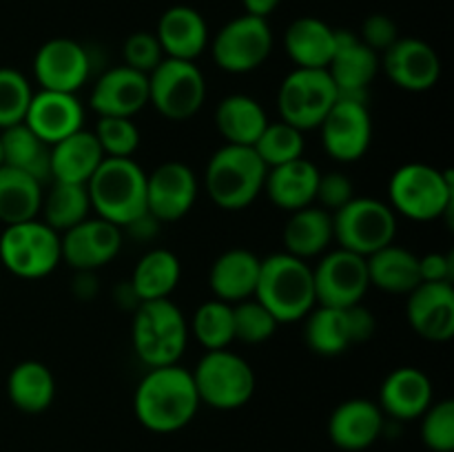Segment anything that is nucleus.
<instances>
[{"label":"nucleus","instance_id":"obj_29","mask_svg":"<svg viewBox=\"0 0 454 452\" xmlns=\"http://www.w3.org/2000/svg\"><path fill=\"white\" fill-rule=\"evenodd\" d=\"M284 49L300 69H328L335 53V29L319 18H297L284 34Z\"/></svg>","mask_w":454,"mask_h":452},{"label":"nucleus","instance_id":"obj_36","mask_svg":"<svg viewBox=\"0 0 454 452\" xmlns=\"http://www.w3.org/2000/svg\"><path fill=\"white\" fill-rule=\"evenodd\" d=\"M3 164L18 168L38 182L51 180V146L40 140L25 122L0 131Z\"/></svg>","mask_w":454,"mask_h":452},{"label":"nucleus","instance_id":"obj_20","mask_svg":"<svg viewBox=\"0 0 454 452\" xmlns=\"http://www.w3.org/2000/svg\"><path fill=\"white\" fill-rule=\"evenodd\" d=\"M122 248V229L111 222L96 217L75 224L60 235L62 261L80 273L106 266Z\"/></svg>","mask_w":454,"mask_h":452},{"label":"nucleus","instance_id":"obj_21","mask_svg":"<svg viewBox=\"0 0 454 452\" xmlns=\"http://www.w3.org/2000/svg\"><path fill=\"white\" fill-rule=\"evenodd\" d=\"M408 323L428 341H450L454 337V288L448 282H421L408 292Z\"/></svg>","mask_w":454,"mask_h":452},{"label":"nucleus","instance_id":"obj_11","mask_svg":"<svg viewBox=\"0 0 454 452\" xmlns=\"http://www.w3.org/2000/svg\"><path fill=\"white\" fill-rule=\"evenodd\" d=\"M335 82L328 69H295L282 80L278 91L279 120L300 131L317 129L337 102Z\"/></svg>","mask_w":454,"mask_h":452},{"label":"nucleus","instance_id":"obj_8","mask_svg":"<svg viewBox=\"0 0 454 452\" xmlns=\"http://www.w3.org/2000/svg\"><path fill=\"white\" fill-rule=\"evenodd\" d=\"M397 238V213L388 202L375 198H353L333 213V239L340 248L368 257Z\"/></svg>","mask_w":454,"mask_h":452},{"label":"nucleus","instance_id":"obj_28","mask_svg":"<svg viewBox=\"0 0 454 452\" xmlns=\"http://www.w3.org/2000/svg\"><path fill=\"white\" fill-rule=\"evenodd\" d=\"M262 260L247 248H229L211 266L208 286L215 300L238 304L255 295Z\"/></svg>","mask_w":454,"mask_h":452},{"label":"nucleus","instance_id":"obj_30","mask_svg":"<svg viewBox=\"0 0 454 452\" xmlns=\"http://www.w3.org/2000/svg\"><path fill=\"white\" fill-rule=\"evenodd\" d=\"M102 160H105V153L93 131L80 129L51 146V180L87 184Z\"/></svg>","mask_w":454,"mask_h":452},{"label":"nucleus","instance_id":"obj_49","mask_svg":"<svg viewBox=\"0 0 454 452\" xmlns=\"http://www.w3.org/2000/svg\"><path fill=\"white\" fill-rule=\"evenodd\" d=\"M279 3H282V0H242L248 16H257V18H269L270 13L279 7Z\"/></svg>","mask_w":454,"mask_h":452},{"label":"nucleus","instance_id":"obj_35","mask_svg":"<svg viewBox=\"0 0 454 452\" xmlns=\"http://www.w3.org/2000/svg\"><path fill=\"white\" fill-rule=\"evenodd\" d=\"M182 277V264L176 253L153 248L140 257L131 275V291L140 301L168 300Z\"/></svg>","mask_w":454,"mask_h":452},{"label":"nucleus","instance_id":"obj_50","mask_svg":"<svg viewBox=\"0 0 454 452\" xmlns=\"http://www.w3.org/2000/svg\"><path fill=\"white\" fill-rule=\"evenodd\" d=\"M0 167H3V140H0Z\"/></svg>","mask_w":454,"mask_h":452},{"label":"nucleus","instance_id":"obj_38","mask_svg":"<svg viewBox=\"0 0 454 452\" xmlns=\"http://www.w3.org/2000/svg\"><path fill=\"white\" fill-rule=\"evenodd\" d=\"M44 224L51 226L56 233L74 229L84 222L91 211L87 184H71V182H53L47 195H43Z\"/></svg>","mask_w":454,"mask_h":452},{"label":"nucleus","instance_id":"obj_4","mask_svg":"<svg viewBox=\"0 0 454 452\" xmlns=\"http://www.w3.org/2000/svg\"><path fill=\"white\" fill-rule=\"evenodd\" d=\"M388 198L390 208L397 215L415 222L442 220L452 211V171H442L424 162L403 164L390 177Z\"/></svg>","mask_w":454,"mask_h":452},{"label":"nucleus","instance_id":"obj_40","mask_svg":"<svg viewBox=\"0 0 454 452\" xmlns=\"http://www.w3.org/2000/svg\"><path fill=\"white\" fill-rule=\"evenodd\" d=\"M304 131L291 127L284 120L269 122L257 142L253 144V151L260 155L266 168L279 167V164L293 162V160L304 158Z\"/></svg>","mask_w":454,"mask_h":452},{"label":"nucleus","instance_id":"obj_46","mask_svg":"<svg viewBox=\"0 0 454 452\" xmlns=\"http://www.w3.org/2000/svg\"><path fill=\"white\" fill-rule=\"evenodd\" d=\"M353 198H355V186L348 175H344V173L340 171L319 173L315 202H317L324 211H328L333 215V213L340 211L341 207H346Z\"/></svg>","mask_w":454,"mask_h":452},{"label":"nucleus","instance_id":"obj_42","mask_svg":"<svg viewBox=\"0 0 454 452\" xmlns=\"http://www.w3.org/2000/svg\"><path fill=\"white\" fill-rule=\"evenodd\" d=\"M93 136L105 158H133L140 146V129L131 118L100 115Z\"/></svg>","mask_w":454,"mask_h":452},{"label":"nucleus","instance_id":"obj_1","mask_svg":"<svg viewBox=\"0 0 454 452\" xmlns=\"http://www.w3.org/2000/svg\"><path fill=\"white\" fill-rule=\"evenodd\" d=\"M200 397L191 370L177 366L151 368L133 394L137 421L155 434H171L186 428L198 415Z\"/></svg>","mask_w":454,"mask_h":452},{"label":"nucleus","instance_id":"obj_24","mask_svg":"<svg viewBox=\"0 0 454 452\" xmlns=\"http://www.w3.org/2000/svg\"><path fill=\"white\" fill-rule=\"evenodd\" d=\"M384 433V412L371 399H346L328 419V437L340 450L362 452Z\"/></svg>","mask_w":454,"mask_h":452},{"label":"nucleus","instance_id":"obj_6","mask_svg":"<svg viewBox=\"0 0 454 452\" xmlns=\"http://www.w3.org/2000/svg\"><path fill=\"white\" fill-rule=\"evenodd\" d=\"M133 348L149 368L173 366L180 362L189 341L184 313L168 300L140 301L133 315Z\"/></svg>","mask_w":454,"mask_h":452},{"label":"nucleus","instance_id":"obj_5","mask_svg":"<svg viewBox=\"0 0 454 452\" xmlns=\"http://www.w3.org/2000/svg\"><path fill=\"white\" fill-rule=\"evenodd\" d=\"M266 164L253 146L224 144L207 164V193L222 211H244L264 191Z\"/></svg>","mask_w":454,"mask_h":452},{"label":"nucleus","instance_id":"obj_14","mask_svg":"<svg viewBox=\"0 0 454 452\" xmlns=\"http://www.w3.org/2000/svg\"><path fill=\"white\" fill-rule=\"evenodd\" d=\"M315 301L331 308H350L362 304L371 288L366 257L335 248L326 253L313 269Z\"/></svg>","mask_w":454,"mask_h":452},{"label":"nucleus","instance_id":"obj_44","mask_svg":"<svg viewBox=\"0 0 454 452\" xmlns=\"http://www.w3.org/2000/svg\"><path fill=\"white\" fill-rule=\"evenodd\" d=\"M421 419V439L426 448L433 452H452L454 450V401L442 399L430 403L428 410L419 417Z\"/></svg>","mask_w":454,"mask_h":452},{"label":"nucleus","instance_id":"obj_26","mask_svg":"<svg viewBox=\"0 0 454 452\" xmlns=\"http://www.w3.org/2000/svg\"><path fill=\"white\" fill-rule=\"evenodd\" d=\"M155 38L162 47L164 58L195 62L208 44V27L198 9L176 4L160 16Z\"/></svg>","mask_w":454,"mask_h":452},{"label":"nucleus","instance_id":"obj_23","mask_svg":"<svg viewBox=\"0 0 454 452\" xmlns=\"http://www.w3.org/2000/svg\"><path fill=\"white\" fill-rule=\"evenodd\" d=\"M25 124L40 137L53 146L65 140L71 133L80 131L84 124V109L75 93L44 91L34 93L31 105L27 109Z\"/></svg>","mask_w":454,"mask_h":452},{"label":"nucleus","instance_id":"obj_10","mask_svg":"<svg viewBox=\"0 0 454 452\" xmlns=\"http://www.w3.org/2000/svg\"><path fill=\"white\" fill-rule=\"evenodd\" d=\"M207 80L191 60L164 58L149 74V105L173 122H184L202 109Z\"/></svg>","mask_w":454,"mask_h":452},{"label":"nucleus","instance_id":"obj_39","mask_svg":"<svg viewBox=\"0 0 454 452\" xmlns=\"http://www.w3.org/2000/svg\"><path fill=\"white\" fill-rule=\"evenodd\" d=\"M191 332L207 350L229 348L235 339L233 332V304L222 300H208L193 313Z\"/></svg>","mask_w":454,"mask_h":452},{"label":"nucleus","instance_id":"obj_43","mask_svg":"<svg viewBox=\"0 0 454 452\" xmlns=\"http://www.w3.org/2000/svg\"><path fill=\"white\" fill-rule=\"evenodd\" d=\"M278 326V319L255 297L233 304L235 339L244 341V344H264L275 335Z\"/></svg>","mask_w":454,"mask_h":452},{"label":"nucleus","instance_id":"obj_45","mask_svg":"<svg viewBox=\"0 0 454 452\" xmlns=\"http://www.w3.org/2000/svg\"><path fill=\"white\" fill-rule=\"evenodd\" d=\"M122 56L124 65L145 75H149L164 60V53L158 38H155V34H149V31H136V34L129 35L124 40Z\"/></svg>","mask_w":454,"mask_h":452},{"label":"nucleus","instance_id":"obj_27","mask_svg":"<svg viewBox=\"0 0 454 452\" xmlns=\"http://www.w3.org/2000/svg\"><path fill=\"white\" fill-rule=\"evenodd\" d=\"M319 168L310 160L300 158L266 171L264 191L270 202L282 211H300L315 204Z\"/></svg>","mask_w":454,"mask_h":452},{"label":"nucleus","instance_id":"obj_9","mask_svg":"<svg viewBox=\"0 0 454 452\" xmlns=\"http://www.w3.org/2000/svg\"><path fill=\"white\" fill-rule=\"evenodd\" d=\"M0 261L20 279L47 277L62 261L60 233L38 220L4 226L0 235Z\"/></svg>","mask_w":454,"mask_h":452},{"label":"nucleus","instance_id":"obj_25","mask_svg":"<svg viewBox=\"0 0 454 452\" xmlns=\"http://www.w3.org/2000/svg\"><path fill=\"white\" fill-rule=\"evenodd\" d=\"M433 403V384L419 368L402 366L386 375L380 388L381 412L397 421L419 419Z\"/></svg>","mask_w":454,"mask_h":452},{"label":"nucleus","instance_id":"obj_2","mask_svg":"<svg viewBox=\"0 0 454 452\" xmlns=\"http://www.w3.org/2000/svg\"><path fill=\"white\" fill-rule=\"evenodd\" d=\"M91 211L129 229L146 213V173L133 158H105L87 182Z\"/></svg>","mask_w":454,"mask_h":452},{"label":"nucleus","instance_id":"obj_19","mask_svg":"<svg viewBox=\"0 0 454 452\" xmlns=\"http://www.w3.org/2000/svg\"><path fill=\"white\" fill-rule=\"evenodd\" d=\"M380 58L390 82L403 91H430L442 78V58L426 40L399 38Z\"/></svg>","mask_w":454,"mask_h":452},{"label":"nucleus","instance_id":"obj_12","mask_svg":"<svg viewBox=\"0 0 454 452\" xmlns=\"http://www.w3.org/2000/svg\"><path fill=\"white\" fill-rule=\"evenodd\" d=\"M304 319L306 346L322 357H337L346 353L350 346L368 341L375 335L377 328L372 313L362 304H355L350 308L315 306Z\"/></svg>","mask_w":454,"mask_h":452},{"label":"nucleus","instance_id":"obj_33","mask_svg":"<svg viewBox=\"0 0 454 452\" xmlns=\"http://www.w3.org/2000/svg\"><path fill=\"white\" fill-rule=\"evenodd\" d=\"M333 242V215L322 207H310L293 211L284 226V246L293 257L309 261L331 246Z\"/></svg>","mask_w":454,"mask_h":452},{"label":"nucleus","instance_id":"obj_17","mask_svg":"<svg viewBox=\"0 0 454 452\" xmlns=\"http://www.w3.org/2000/svg\"><path fill=\"white\" fill-rule=\"evenodd\" d=\"M91 74L87 49L71 38H51L35 51L34 75L44 91L78 93Z\"/></svg>","mask_w":454,"mask_h":452},{"label":"nucleus","instance_id":"obj_16","mask_svg":"<svg viewBox=\"0 0 454 452\" xmlns=\"http://www.w3.org/2000/svg\"><path fill=\"white\" fill-rule=\"evenodd\" d=\"M198 199V177L193 168L168 160L146 173V213L155 222H177L193 208Z\"/></svg>","mask_w":454,"mask_h":452},{"label":"nucleus","instance_id":"obj_47","mask_svg":"<svg viewBox=\"0 0 454 452\" xmlns=\"http://www.w3.org/2000/svg\"><path fill=\"white\" fill-rule=\"evenodd\" d=\"M399 38H402V35H399L397 22L390 16H386V13H371V16L362 22V31H359V40H362L366 47H371L372 51L380 53V56L386 49L393 47Z\"/></svg>","mask_w":454,"mask_h":452},{"label":"nucleus","instance_id":"obj_3","mask_svg":"<svg viewBox=\"0 0 454 452\" xmlns=\"http://www.w3.org/2000/svg\"><path fill=\"white\" fill-rule=\"evenodd\" d=\"M253 297L278 319V323L300 322L317 306L313 266L286 251L264 257Z\"/></svg>","mask_w":454,"mask_h":452},{"label":"nucleus","instance_id":"obj_31","mask_svg":"<svg viewBox=\"0 0 454 452\" xmlns=\"http://www.w3.org/2000/svg\"><path fill=\"white\" fill-rule=\"evenodd\" d=\"M366 266L371 286L393 295H408L421 284L419 257L395 242L368 255Z\"/></svg>","mask_w":454,"mask_h":452},{"label":"nucleus","instance_id":"obj_22","mask_svg":"<svg viewBox=\"0 0 454 452\" xmlns=\"http://www.w3.org/2000/svg\"><path fill=\"white\" fill-rule=\"evenodd\" d=\"M89 105L98 115L133 118L149 105V75L131 66H114L93 84Z\"/></svg>","mask_w":454,"mask_h":452},{"label":"nucleus","instance_id":"obj_15","mask_svg":"<svg viewBox=\"0 0 454 452\" xmlns=\"http://www.w3.org/2000/svg\"><path fill=\"white\" fill-rule=\"evenodd\" d=\"M317 129L322 131L324 151L337 162H357L371 149L372 118L362 100L337 97Z\"/></svg>","mask_w":454,"mask_h":452},{"label":"nucleus","instance_id":"obj_37","mask_svg":"<svg viewBox=\"0 0 454 452\" xmlns=\"http://www.w3.org/2000/svg\"><path fill=\"white\" fill-rule=\"evenodd\" d=\"M43 182L12 167H0V222L4 226L35 220L43 208Z\"/></svg>","mask_w":454,"mask_h":452},{"label":"nucleus","instance_id":"obj_41","mask_svg":"<svg viewBox=\"0 0 454 452\" xmlns=\"http://www.w3.org/2000/svg\"><path fill=\"white\" fill-rule=\"evenodd\" d=\"M34 97L29 80L12 66H0V131L25 122Z\"/></svg>","mask_w":454,"mask_h":452},{"label":"nucleus","instance_id":"obj_13","mask_svg":"<svg viewBox=\"0 0 454 452\" xmlns=\"http://www.w3.org/2000/svg\"><path fill=\"white\" fill-rule=\"evenodd\" d=\"M273 51V31L266 18L242 16L226 22L213 38L211 53L226 74H251L260 69Z\"/></svg>","mask_w":454,"mask_h":452},{"label":"nucleus","instance_id":"obj_34","mask_svg":"<svg viewBox=\"0 0 454 452\" xmlns=\"http://www.w3.org/2000/svg\"><path fill=\"white\" fill-rule=\"evenodd\" d=\"M7 394L13 408L20 412H27V415L44 412L56 397L53 372L35 359L16 363L7 377Z\"/></svg>","mask_w":454,"mask_h":452},{"label":"nucleus","instance_id":"obj_32","mask_svg":"<svg viewBox=\"0 0 454 452\" xmlns=\"http://www.w3.org/2000/svg\"><path fill=\"white\" fill-rule=\"evenodd\" d=\"M269 124L266 111L255 97L233 93L222 97L215 109V127L226 144L253 146Z\"/></svg>","mask_w":454,"mask_h":452},{"label":"nucleus","instance_id":"obj_7","mask_svg":"<svg viewBox=\"0 0 454 452\" xmlns=\"http://www.w3.org/2000/svg\"><path fill=\"white\" fill-rule=\"evenodd\" d=\"M191 375L200 403L215 410H238L255 394V372L251 363L229 348L207 350Z\"/></svg>","mask_w":454,"mask_h":452},{"label":"nucleus","instance_id":"obj_18","mask_svg":"<svg viewBox=\"0 0 454 452\" xmlns=\"http://www.w3.org/2000/svg\"><path fill=\"white\" fill-rule=\"evenodd\" d=\"M381 69L380 53L359 40V35L350 31L335 29V53L328 65L333 82H335L340 97L350 100H368V87L377 78Z\"/></svg>","mask_w":454,"mask_h":452},{"label":"nucleus","instance_id":"obj_48","mask_svg":"<svg viewBox=\"0 0 454 452\" xmlns=\"http://www.w3.org/2000/svg\"><path fill=\"white\" fill-rule=\"evenodd\" d=\"M419 277L421 282H448L454 279V255L452 253H426L419 257Z\"/></svg>","mask_w":454,"mask_h":452}]
</instances>
